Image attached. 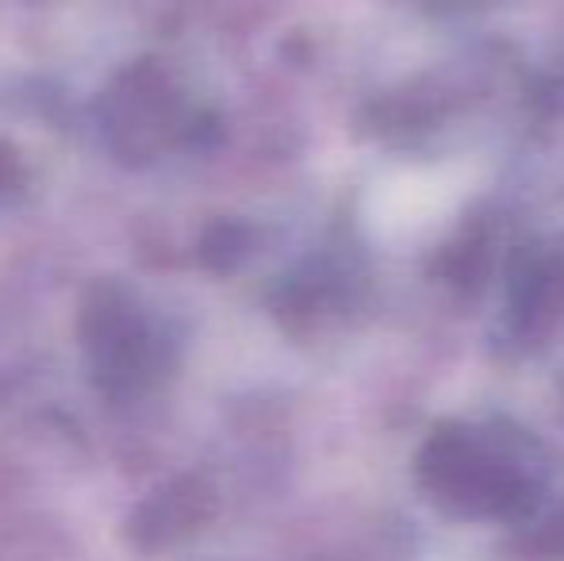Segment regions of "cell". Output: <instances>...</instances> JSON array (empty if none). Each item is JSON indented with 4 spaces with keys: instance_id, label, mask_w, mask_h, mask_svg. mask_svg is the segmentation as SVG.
I'll return each instance as SVG.
<instances>
[{
    "instance_id": "6da1fadb",
    "label": "cell",
    "mask_w": 564,
    "mask_h": 561,
    "mask_svg": "<svg viewBox=\"0 0 564 561\" xmlns=\"http://www.w3.org/2000/svg\"><path fill=\"white\" fill-rule=\"evenodd\" d=\"M426 473L442 500H453L465 511H488V516H511L527 508V496L538 488V465L530 446L514 439H499L480 431L438 434L426 457Z\"/></svg>"
}]
</instances>
